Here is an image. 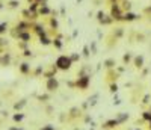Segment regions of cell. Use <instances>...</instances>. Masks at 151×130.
I'll return each instance as SVG.
<instances>
[{
	"instance_id": "obj_2",
	"label": "cell",
	"mask_w": 151,
	"mask_h": 130,
	"mask_svg": "<svg viewBox=\"0 0 151 130\" xmlns=\"http://www.w3.org/2000/svg\"><path fill=\"white\" fill-rule=\"evenodd\" d=\"M0 8H2V3H0Z\"/></svg>"
},
{
	"instance_id": "obj_1",
	"label": "cell",
	"mask_w": 151,
	"mask_h": 130,
	"mask_svg": "<svg viewBox=\"0 0 151 130\" xmlns=\"http://www.w3.org/2000/svg\"><path fill=\"white\" fill-rule=\"evenodd\" d=\"M6 30V24H0V33Z\"/></svg>"
}]
</instances>
